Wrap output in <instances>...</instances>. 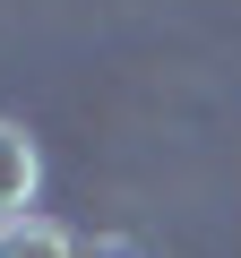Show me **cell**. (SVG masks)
<instances>
[{
	"instance_id": "cell-2",
	"label": "cell",
	"mask_w": 241,
	"mask_h": 258,
	"mask_svg": "<svg viewBox=\"0 0 241 258\" xmlns=\"http://www.w3.org/2000/svg\"><path fill=\"white\" fill-rule=\"evenodd\" d=\"M0 258H86L61 224H43V215H18V224H0Z\"/></svg>"
},
{
	"instance_id": "cell-1",
	"label": "cell",
	"mask_w": 241,
	"mask_h": 258,
	"mask_svg": "<svg viewBox=\"0 0 241 258\" xmlns=\"http://www.w3.org/2000/svg\"><path fill=\"white\" fill-rule=\"evenodd\" d=\"M43 189V147L26 120H0V224H18Z\"/></svg>"
}]
</instances>
